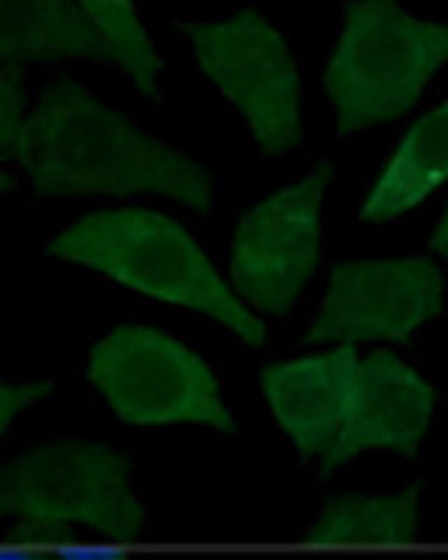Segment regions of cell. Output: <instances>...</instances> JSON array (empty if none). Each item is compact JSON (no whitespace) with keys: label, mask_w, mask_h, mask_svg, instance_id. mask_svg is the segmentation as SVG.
Wrapping results in <instances>:
<instances>
[{"label":"cell","mask_w":448,"mask_h":560,"mask_svg":"<svg viewBox=\"0 0 448 560\" xmlns=\"http://www.w3.org/2000/svg\"><path fill=\"white\" fill-rule=\"evenodd\" d=\"M64 560H127L123 555L113 552V549H90V547H73L71 541L59 547Z\"/></svg>","instance_id":"obj_18"},{"label":"cell","mask_w":448,"mask_h":560,"mask_svg":"<svg viewBox=\"0 0 448 560\" xmlns=\"http://www.w3.org/2000/svg\"><path fill=\"white\" fill-rule=\"evenodd\" d=\"M3 560H64L59 544L26 541V538H7Z\"/></svg>","instance_id":"obj_17"},{"label":"cell","mask_w":448,"mask_h":560,"mask_svg":"<svg viewBox=\"0 0 448 560\" xmlns=\"http://www.w3.org/2000/svg\"><path fill=\"white\" fill-rule=\"evenodd\" d=\"M39 197L161 194L191 210L213 202V179L197 160L134 127L71 79L45 88L17 149Z\"/></svg>","instance_id":"obj_1"},{"label":"cell","mask_w":448,"mask_h":560,"mask_svg":"<svg viewBox=\"0 0 448 560\" xmlns=\"http://www.w3.org/2000/svg\"><path fill=\"white\" fill-rule=\"evenodd\" d=\"M435 404V387L396 353L381 350L358 359L345 429L333 452L320 463L322 474H331L373 448L412 457L429 432Z\"/></svg>","instance_id":"obj_9"},{"label":"cell","mask_w":448,"mask_h":560,"mask_svg":"<svg viewBox=\"0 0 448 560\" xmlns=\"http://www.w3.org/2000/svg\"><path fill=\"white\" fill-rule=\"evenodd\" d=\"M54 393L51 382H23V384H3V395H0V423L9 429L20 412L32 409L43 398Z\"/></svg>","instance_id":"obj_16"},{"label":"cell","mask_w":448,"mask_h":560,"mask_svg":"<svg viewBox=\"0 0 448 560\" xmlns=\"http://www.w3.org/2000/svg\"><path fill=\"white\" fill-rule=\"evenodd\" d=\"M0 57L7 65L37 59H104L107 43L84 3L7 0L0 7Z\"/></svg>","instance_id":"obj_11"},{"label":"cell","mask_w":448,"mask_h":560,"mask_svg":"<svg viewBox=\"0 0 448 560\" xmlns=\"http://www.w3.org/2000/svg\"><path fill=\"white\" fill-rule=\"evenodd\" d=\"M432 249L448 261V205L446 210H443V217L440 222H437L435 233H432Z\"/></svg>","instance_id":"obj_19"},{"label":"cell","mask_w":448,"mask_h":560,"mask_svg":"<svg viewBox=\"0 0 448 560\" xmlns=\"http://www.w3.org/2000/svg\"><path fill=\"white\" fill-rule=\"evenodd\" d=\"M107 43L109 62L127 70L143 96H161V59L138 12L127 3H84Z\"/></svg>","instance_id":"obj_14"},{"label":"cell","mask_w":448,"mask_h":560,"mask_svg":"<svg viewBox=\"0 0 448 560\" xmlns=\"http://www.w3.org/2000/svg\"><path fill=\"white\" fill-rule=\"evenodd\" d=\"M199 68L250 124L263 154H283L303 140L300 73L283 34L263 14L182 26Z\"/></svg>","instance_id":"obj_6"},{"label":"cell","mask_w":448,"mask_h":560,"mask_svg":"<svg viewBox=\"0 0 448 560\" xmlns=\"http://www.w3.org/2000/svg\"><path fill=\"white\" fill-rule=\"evenodd\" d=\"M448 183V98L403 135L362 202L365 222L396 219Z\"/></svg>","instance_id":"obj_12"},{"label":"cell","mask_w":448,"mask_h":560,"mask_svg":"<svg viewBox=\"0 0 448 560\" xmlns=\"http://www.w3.org/2000/svg\"><path fill=\"white\" fill-rule=\"evenodd\" d=\"M448 65V26L412 18L396 3L345 7L326 90L340 132L387 124L412 109Z\"/></svg>","instance_id":"obj_3"},{"label":"cell","mask_w":448,"mask_h":560,"mask_svg":"<svg viewBox=\"0 0 448 560\" xmlns=\"http://www.w3.org/2000/svg\"><path fill=\"white\" fill-rule=\"evenodd\" d=\"M0 510L20 522L93 527L132 541L146 510L129 482V459L104 443L59 440L20 454L3 468Z\"/></svg>","instance_id":"obj_5"},{"label":"cell","mask_w":448,"mask_h":560,"mask_svg":"<svg viewBox=\"0 0 448 560\" xmlns=\"http://www.w3.org/2000/svg\"><path fill=\"white\" fill-rule=\"evenodd\" d=\"M87 376L109 409L132 427L199 423L236 432L213 370L157 328H113L90 350Z\"/></svg>","instance_id":"obj_4"},{"label":"cell","mask_w":448,"mask_h":560,"mask_svg":"<svg viewBox=\"0 0 448 560\" xmlns=\"http://www.w3.org/2000/svg\"><path fill=\"white\" fill-rule=\"evenodd\" d=\"M446 306V278L429 258L351 261L337 267L308 342L351 345L365 339L410 342Z\"/></svg>","instance_id":"obj_8"},{"label":"cell","mask_w":448,"mask_h":560,"mask_svg":"<svg viewBox=\"0 0 448 560\" xmlns=\"http://www.w3.org/2000/svg\"><path fill=\"white\" fill-rule=\"evenodd\" d=\"M331 163L258 202L233 236L231 287L244 306L286 314L320 261V222Z\"/></svg>","instance_id":"obj_7"},{"label":"cell","mask_w":448,"mask_h":560,"mask_svg":"<svg viewBox=\"0 0 448 560\" xmlns=\"http://www.w3.org/2000/svg\"><path fill=\"white\" fill-rule=\"evenodd\" d=\"M48 253L96 269L146 298L205 314L252 348L267 339L261 319L224 283L191 233L157 210L87 213L62 230Z\"/></svg>","instance_id":"obj_2"},{"label":"cell","mask_w":448,"mask_h":560,"mask_svg":"<svg viewBox=\"0 0 448 560\" xmlns=\"http://www.w3.org/2000/svg\"><path fill=\"white\" fill-rule=\"evenodd\" d=\"M356 370V350L337 345L317 357L269 364L261 373L269 409L303 457L322 463L333 452L345 429Z\"/></svg>","instance_id":"obj_10"},{"label":"cell","mask_w":448,"mask_h":560,"mask_svg":"<svg viewBox=\"0 0 448 560\" xmlns=\"http://www.w3.org/2000/svg\"><path fill=\"white\" fill-rule=\"evenodd\" d=\"M26 90H23V70L20 65H7L0 70V149L3 160H17L20 138L28 121Z\"/></svg>","instance_id":"obj_15"},{"label":"cell","mask_w":448,"mask_h":560,"mask_svg":"<svg viewBox=\"0 0 448 560\" xmlns=\"http://www.w3.org/2000/svg\"><path fill=\"white\" fill-rule=\"evenodd\" d=\"M421 522V485L387 497H337L308 529L311 544H410Z\"/></svg>","instance_id":"obj_13"}]
</instances>
